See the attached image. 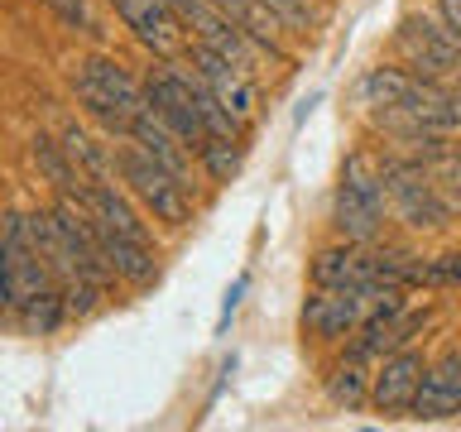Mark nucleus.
I'll use <instances>...</instances> for the list:
<instances>
[{"label": "nucleus", "mask_w": 461, "mask_h": 432, "mask_svg": "<svg viewBox=\"0 0 461 432\" xmlns=\"http://www.w3.org/2000/svg\"><path fill=\"white\" fill-rule=\"evenodd\" d=\"M72 86H77V101L92 121L106 130V135L130 140V125L149 111L144 101V82H135L130 72L115 63V58H82L77 72H72Z\"/></svg>", "instance_id": "f257e3e1"}, {"label": "nucleus", "mask_w": 461, "mask_h": 432, "mask_svg": "<svg viewBox=\"0 0 461 432\" xmlns=\"http://www.w3.org/2000/svg\"><path fill=\"white\" fill-rule=\"evenodd\" d=\"M384 212H389L384 164H380V158H370L366 149L346 154L341 178H337V202H331V226L341 230V240L375 245V240H380V230H384Z\"/></svg>", "instance_id": "f03ea898"}, {"label": "nucleus", "mask_w": 461, "mask_h": 432, "mask_svg": "<svg viewBox=\"0 0 461 432\" xmlns=\"http://www.w3.org/2000/svg\"><path fill=\"white\" fill-rule=\"evenodd\" d=\"M115 164H121V178L130 187V197H135L154 221H164L168 230L193 226V212H197L193 207V187H187L183 178H173V173L158 164V158L144 154L135 140H125L121 149H115Z\"/></svg>", "instance_id": "7ed1b4c3"}, {"label": "nucleus", "mask_w": 461, "mask_h": 432, "mask_svg": "<svg viewBox=\"0 0 461 432\" xmlns=\"http://www.w3.org/2000/svg\"><path fill=\"white\" fill-rule=\"evenodd\" d=\"M384 197H389V212L409 230H447L452 226V216H447V207L428 183L423 158H413V154L384 158Z\"/></svg>", "instance_id": "20e7f679"}, {"label": "nucleus", "mask_w": 461, "mask_h": 432, "mask_svg": "<svg viewBox=\"0 0 461 432\" xmlns=\"http://www.w3.org/2000/svg\"><path fill=\"white\" fill-rule=\"evenodd\" d=\"M394 49L418 77L452 86V77L461 72V39L447 29V20H432V14H409L394 29Z\"/></svg>", "instance_id": "39448f33"}, {"label": "nucleus", "mask_w": 461, "mask_h": 432, "mask_svg": "<svg viewBox=\"0 0 461 432\" xmlns=\"http://www.w3.org/2000/svg\"><path fill=\"white\" fill-rule=\"evenodd\" d=\"M144 101H149V111L164 121L173 135H178L187 149H202L207 144V125H202V111H197V92H193V77L168 63H158L144 72Z\"/></svg>", "instance_id": "423d86ee"}, {"label": "nucleus", "mask_w": 461, "mask_h": 432, "mask_svg": "<svg viewBox=\"0 0 461 432\" xmlns=\"http://www.w3.org/2000/svg\"><path fill=\"white\" fill-rule=\"evenodd\" d=\"M423 370L428 360L423 351H389L380 365H375V384H370V409L380 418H399V413H413V399H418V384H423Z\"/></svg>", "instance_id": "0eeeda50"}, {"label": "nucleus", "mask_w": 461, "mask_h": 432, "mask_svg": "<svg viewBox=\"0 0 461 432\" xmlns=\"http://www.w3.org/2000/svg\"><path fill=\"white\" fill-rule=\"evenodd\" d=\"M193 63H197V77L216 92V101L236 115V121L250 130L255 115H259V92H255V77L250 72H240L230 58H221L216 49H207V43H193Z\"/></svg>", "instance_id": "6e6552de"}, {"label": "nucleus", "mask_w": 461, "mask_h": 432, "mask_svg": "<svg viewBox=\"0 0 461 432\" xmlns=\"http://www.w3.org/2000/svg\"><path fill=\"white\" fill-rule=\"evenodd\" d=\"M366 308H370V293H360V288H317L312 284L308 302H303V331H312L317 341H341L360 327Z\"/></svg>", "instance_id": "1a4fd4ad"}, {"label": "nucleus", "mask_w": 461, "mask_h": 432, "mask_svg": "<svg viewBox=\"0 0 461 432\" xmlns=\"http://www.w3.org/2000/svg\"><path fill=\"white\" fill-rule=\"evenodd\" d=\"M111 10L121 14V24L144 43V49H154L158 58H168L183 43V20L168 0H111Z\"/></svg>", "instance_id": "9d476101"}, {"label": "nucleus", "mask_w": 461, "mask_h": 432, "mask_svg": "<svg viewBox=\"0 0 461 432\" xmlns=\"http://www.w3.org/2000/svg\"><path fill=\"white\" fill-rule=\"evenodd\" d=\"M413 418H423V423L461 418V351H447L423 370V384H418V399H413Z\"/></svg>", "instance_id": "9b49d317"}, {"label": "nucleus", "mask_w": 461, "mask_h": 432, "mask_svg": "<svg viewBox=\"0 0 461 432\" xmlns=\"http://www.w3.org/2000/svg\"><path fill=\"white\" fill-rule=\"evenodd\" d=\"M92 216V212H86ZM92 226H96V240H101V255H106V265L111 274L121 284L130 288H144V284H154V274H158V259L149 250V236H130V230H115V226H101L96 216H92Z\"/></svg>", "instance_id": "f8f14e48"}, {"label": "nucleus", "mask_w": 461, "mask_h": 432, "mask_svg": "<svg viewBox=\"0 0 461 432\" xmlns=\"http://www.w3.org/2000/svg\"><path fill=\"white\" fill-rule=\"evenodd\" d=\"M312 284L317 288H360V293L375 298V288H370V245L341 240V245L317 250L312 255Z\"/></svg>", "instance_id": "ddd939ff"}, {"label": "nucleus", "mask_w": 461, "mask_h": 432, "mask_svg": "<svg viewBox=\"0 0 461 432\" xmlns=\"http://www.w3.org/2000/svg\"><path fill=\"white\" fill-rule=\"evenodd\" d=\"M130 140H135L149 158H158V164H164V168L173 173V178H183L187 187H193V149H187V144H183L178 135H173V130H168L164 121H158L154 111H144L140 121L130 125Z\"/></svg>", "instance_id": "4468645a"}, {"label": "nucleus", "mask_w": 461, "mask_h": 432, "mask_svg": "<svg viewBox=\"0 0 461 432\" xmlns=\"http://www.w3.org/2000/svg\"><path fill=\"white\" fill-rule=\"evenodd\" d=\"M370 384H375L370 356L346 351V360H337L331 374H327V399L346 413H360V409H370Z\"/></svg>", "instance_id": "2eb2a0df"}, {"label": "nucleus", "mask_w": 461, "mask_h": 432, "mask_svg": "<svg viewBox=\"0 0 461 432\" xmlns=\"http://www.w3.org/2000/svg\"><path fill=\"white\" fill-rule=\"evenodd\" d=\"M58 140H63L68 158L77 164V173L86 183H115V168H121V164H115V149H106L101 140H92L82 125H63V135H58Z\"/></svg>", "instance_id": "dca6fc26"}, {"label": "nucleus", "mask_w": 461, "mask_h": 432, "mask_svg": "<svg viewBox=\"0 0 461 432\" xmlns=\"http://www.w3.org/2000/svg\"><path fill=\"white\" fill-rule=\"evenodd\" d=\"M29 154H34V164L49 173V183L58 187V193H68V197H77L82 187H86V178L77 173V164L68 158V149H63V140H49V135H34V144H29Z\"/></svg>", "instance_id": "f3484780"}, {"label": "nucleus", "mask_w": 461, "mask_h": 432, "mask_svg": "<svg viewBox=\"0 0 461 432\" xmlns=\"http://www.w3.org/2000/svg\"><path fill=\"white\" fill-rule=\"evenodd\" d=\"M423 168H428V183H432V193H438V202L447 207V216H461V149L447 144V149L423 158Z\"/></svg>", "instance_id": "a211bd4d"}, {"label": "nucleus", "mask_w": 461, "mask_h": 432, "mask_svg": "<svg viewBox=\"0 0 461 432\" xmlns=\"http://www.w3.org/2000/svg\"><path fill=\"white\" fill-rule=\"evenodd\" d=\"M202 168L212 173V183H230L240 173V158H245V144L240 135H207V144L197 149Z\"/></svg>", "instance_id": "6ab92c4d"}, {"label": "nucleus", "mask_w": 461, "mask_h": 432, "mask_svg": "<svg viewBox=\"0 0 461 432\" xmlns=\"http://www.w3.org/2000/svg\"><path fill=\"white\" fill-rule=\"evenodd\" d=\"M423 284H461V255H438V259H423Z\"/></svg>", "instance_id": "aec40b11"}, {"label": "nucleus", "mask_w": 461, "mask_h": 432, "mask_svg": "<svg viewBox=\"0 0 461 432\" xmlns=\"http://www.w3.org/2000/svg\"><path fill=\"white\" fill-rule=\"evenodd\" d=\"M49 5H53V10H63V20H68V24L92 29V24H86V5H82V0H49Z\"/></svg>", "instance_id": "412c9836"}, {"label": "nucleus", "mask_w": 461, "mask_h": 432, "mask_svg": "<svg viewBox=\"0 0 461 432\" xmlns=\"http://www.w3.org/2000/svg\"><path fill=\"white\" fill-rule=\"evenodd\" d=\"M5 312H10V302H5V298H0V317H5Z\"/></svg>", "instance_id": "4be33fe9"}, {"label": "nucleus", "mask_w": 461, "mask_h": 432, "mask_svg": "<svg viewBox=\"0 0 461 432\" xmlns=\"http://www.w3.org/2000/svg\"><path fill=\"white\" fill-rule=\"evenodd\" d=\"M452 34H456V29H452ZM456 39H461V34H456Z\"/></svg>", "instance_id": "5701e85b"}]
</instances>
